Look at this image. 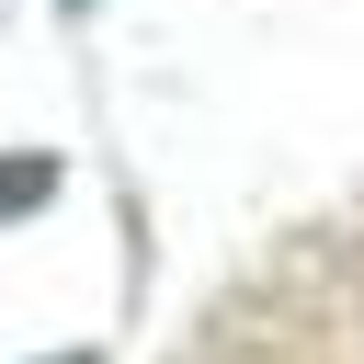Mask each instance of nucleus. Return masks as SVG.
Wrapping results in <instances>:
<instances>
[{"label": "nucleus", "mask_w": 364, "mask_h": 364, "mask_svg": "<svg viewBox=\"0 0 364 364\" xmlns=\"http://www.w3.org/2000/svg\"><path fill=\"white\" fill-rule=\"evenodd\" d=\"M57 193V159H0V216L11 205H46Z\"/></svg>", "instance_id": "obj_1"}, {"label": "nucleus", "mask_w": 364, "mask_h": 364, "mask_svg": "<svg viewBox=\"0 0 364 364\" xmlns=\"http://www.w3.org/2000/svg\"><path fill=\"white\" fill-rule=\"evenodd\" d=\"M57 11H91V0H57Z\"/></svg>", "instance_id": "obj_2"}, {"label": "nucleus", "mask_w": 364, "mask_h": 364, "mask_svg": "<svg viewBox=\"0 0 364 364\" xmlns=\"http://www.w3.org/2000/svg\"><path fill=\"white\" fill-rule=\"evenodd\" d=\"M57 364H91V353H57Z\"/></svg>", "instance_id": "obj_3"}]
</instances>
